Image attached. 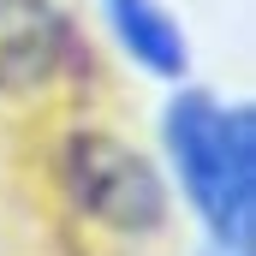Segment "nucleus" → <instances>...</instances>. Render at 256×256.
<instances>
[{"instance_id": "obj_1", "label": "nucleus", "mask_w": 256, "mask_h": 256, "mask_svg": "<svg viewBox=\"0 0 256 256\" xmlns=\"http://www.w3.org/2000/svg\"><path fill=\"white\" fill-rule=\"evenodd\" d=\"M167 155L179 191L208 226L214 256H250L256 244V108H220L208 90H179L167 102Z\"/></svg>"}, {"instance_id": "obj_2", "label": "nucleus", "mask_w": 256, "mask_h": 256, "mask_svg": "<svg viewBox=\"0 0 256 256\" xmlns=\"http://www.w3.org/2000/svg\"><path fill=\"white\" fill-rule=\"evenodd\" d=\"M60 191L84 220H96L120 238H155L167 226V179L155 173V161L143 149H131L114 131L96 126L66 131Z\"/></svg>"}, {"instance_id": "obj_3", "label": "nucleus", "mask_w": 256, "mask_h": 256, "mask_svg": "<svg viewBox=\"0 0 256 256\" xmlns=\"http://www.w3.org/2000/svg\"><path fill=\"white\" fill-rule=\"evenodd\" d=\"M84 66H90V48L66 6L0 0V96H36Z\"/></svg>"}, {"instance_id": "obj_4", "label": "nucleus", "mask_w": 256, "mask_h": 256, "mask_svg": "<svg viewBox=\"0 0 256 256\" xmlns=\"http://www.w3.org/2000/svg\"><path fill=\"white\" fill-rule=\"evenodd\" d=\"M102 18H108L114 42L131 54V66H143L149 78L179 84L191 72V42L161 0H102Z\"/></svg>"}]
</instances>
